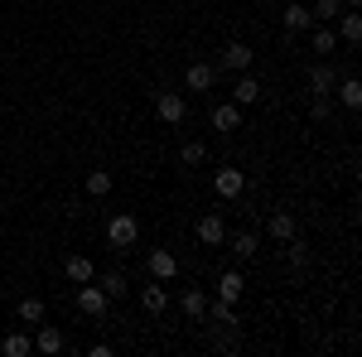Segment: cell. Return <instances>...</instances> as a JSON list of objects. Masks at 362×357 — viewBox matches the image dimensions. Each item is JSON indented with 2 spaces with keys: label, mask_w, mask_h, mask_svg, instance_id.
Masks as SVG:
<instances>
[{
  "label": "cell",
  "mask_w": 362,
  "mask_h": 357,
  "mask_svg": "<svg viewBox=\"0 0 362 357\" xmlns=\"http://www.w3.org/2000/svg\"><path fill=\"white\" fill-rule=\"evenodd\" d=\"M78 309H83L87 319H102V314L112 309V295H107L102 285H92V280H83V285H78Z\"/></svg>",
  "instance_id": "cell-1"
},
{
  "label": "cell",
  "mask_w": 362,
  "mask_h": 357,
  "mask_svg": "<svg viewBox=\"0 0 362 357\" xmlns=\"http://www.w3.org/2000/svg\"><path fill=\"white\" fill-rule=\"evenodd\" d=\"M107 242H112L116 251H131L140 242V222L131 218V213H121V218H112V227H107Z\"/></svg>",
  "instance_id": "cell-2"
},
{
  "label": "cell",
  "mask_w": 362,
  "mask_h": 357,
  "mask_svg": "<svg viewBox=\"0 0 362 357\" xmlns=\"http://www.w3.org/2000/svg\"><path fill=\"white\" fill-rule=\"evenodd\" d=\"M155 111H160V121H169V126H179V121L189 116V102H184L179 92H160V97H155Z\"/></svg>",
  "instance_id": "cell-3"
},
{
  "label": "cell",
  "mask_w": 362,
  "mask_h": 357,
  "mask_svg": "<svg viewBox=\"0 0 362 357\" xmlns=\"http://www.w3.org/2000/svg\"><path fill=\"white\" fill-rule=\"evenodd\" d=\"M218 63H223V68H232V73H247L251 63H256V49L237 39V44H227V49H223V58H218Z\"/></svg>",
  "instance_id": "cell-4"
},
{
  "label": "cell",
  "mask_w": 362,
  "mask_h": 357,
  "mask_svg": "<svg viewBox=\"0 0 362 357\" xmlns=\"http://www.w3.org/2000/svg\"><path fill=\"white\" fill-rule=\"evenodd\" d=\"M198 242H203V247H223V242H227V227H223L218 213H208V218L198 222Z\"/></svg>",
  "instance_id": "cell-5"
},
{
  "label": "cell",
  "mask_w": 362,
  "mask_h": 357,
  "mask_svg": "<svg viewBox=\"0 0 362 357\" xmlns=\"http://www.w3.org/2000/svg\"><path fill=\"white\" fill-rule=\"evenodd\" d=\"M213 83H218V68H213V63H194V68H189V78H184L189 92H208Z\"/></svg>",
  "instance_id": "cell-6"
},
{
  "label": "cell",
  "mask_w": 362,
  "mask_h": 357,
  "mask_svg": "<svg viewBox=\"0 0 362 357\" xmlns=\"http://www.w3.org/2000/svg\"><path fill=\"white\" fill-rule=\"evenodd\" d=\"M208 121H213L218 131H237V126H242V107H237V102H218Z\"/></svg>",
  "instance_id": "cell-7"
},
{
  "label": "cell",
  "mask_w": 362,
  "mask_h": 357,
  "mask_svg": "<svg viewBox=\"0 0 362 357\" xmlns=\"http://www.w3.org/2000/svg\"><path fill=\"white\" fill-rule=\"evenodd\" d=\"M242 290H247V280H242V271H223V275H218V300L237 304V300H242Z\"/></svg>",
  "instance_id": "cell-8"
},
{
  "label": "cell",
  "mask_w": 362,
  "mask_h": 357,
  "mask_svg": "<svg viewBox=\"0 0 362 357\" xmlns=\"http://www.w3.org/2000/svg\"><path fill=\"white\" fill-rule=\"evenodd\" d=\"M309 92H314V97H329V92H334V68H329V63H314V68H309Z\"/></svg>",
  "instance_id": "cell-9"
},
{
  "label": "cell",
  "mask_w": 362,
  "mask_h": 357,
  "mask_svg": "<svg viewBox=\"0 0 362 357\" xmlns=\"http://www.w3.org/2000/svg\"><path fill=\"white\" fill-rule=\"evenodd\" d=\"M280 20H285V29H290V34H305V29L314 25L309 5H285V15H280Z\"/></svg>",
  "instance_id": "cell-10"
},
{
  "label": "cell",
  "mask_w": 362,
  "mask_h": 357,
  "mask_svg": "<svg viewBox=\"0 0 362 357\" xmlns=\"http://www.w3.org/2000/svg\"><path fill=\"white\" fill-rule=\"evenodd\" d=\"M242 189H247L242 169H218V198H237Z\"/></svg>",
  "instance_id": "cell-11"
},
{
  "label": "cell",
  "mask_w": 362,
  "mask_h": 357,
  "mask_svg": "<svg viewBox=\"0 0 362 357\" xmlns=\"http://www.w3.org/2000/svg\"><path fill=\"white\" fill-rule=\"evenodd\" d=\"M140 304H145V314H165V304H169L165 285H140Z\"/></svg>",
  "instance_id": "cell-12"
},
{
  "label": "cell",
  "mask_w": 362,
  "mask_h": 357,
  "mask_svg": "<svg viewBox=\"0 0 362 357\" xmlns=\"http://www.w3.org/2000/svg\"><path fill=\"white\" fill-rule=\"evenodd\" d=\"M232 102H237V107L261 102V83H256V78H237V87H232Z\"/></svg>",
  "instance_id": "cell-13"
},
{
  "label": "cell",
  "mask_w": 362,
  "mask_h": 357,
  "mask_svg": "<svg viewBox=\"0 0 362 357\" xmlns=\"http://www.w3.org/2000/svg\"><path fill=\"white\" fill-rule=\"evenodd\" d=\"M174 271H179L174 251H150V275H155V280H169Z\"/></svg>",
  "instance_id": "cell-14"
},
{
  "label": "cell",
  "mask_w": 362,
  "mask_h": 357,
  "mask_svg": "<svg viewBox=\"0 0 362 357\" xmlns=\"http://www.w3.org/2000/svg\"><path fill=\"white\" fill-rule=\"evenodd\" d=\"M63 275H68V280H73V285H83V280H92V261H87V256H68V261H63Z\"/></svg>",
  "instance_id": "cell-15"
},
{
  "label": "cell",
  "mask_w": 362,
  "mask_h": 357,
  "mask_svg": "<svg viewBox=\"0 0 362 357\" xmlns=\"http://www.w3.org/2000/svg\"><path fill=\"white\" fill-rule=\"evenodd\" d=\"M34 348H39V353H63V333H58L54 324H44L39 338H34Z\"/></svg>",
  "instance_id": "cell-16"
},
{
  "label": "cell",
  "mask_w": 362,
  "mask_h": 357,
  "mask_svg": "<svg viewBox=\"0 0 362 357\" xmlns=\"http://www.w3.org/2000/svg\"><path fill=\"white\" fill-rule=\"evenodd\" d=\"M0 353H5V357H29V353H34V343H29L25 333H5V343H0Z\"/></svg>",
  "instance_id": "cell-17"
},
{
  "label": "cell",
  "mask_w": 362,
  "mask_h": 357,
  "mask_svg": "<svg viewBox=\"0 0 362 357\" xmlns=\"http://www.w3.org/2000/svg\"><path fill=\"white\" fill-rule=\"evenodd\" d=\"M338 102H343V107H362V83L358 78H343V83H338Z\"/></svg>",
  "instance_id": "cell-18"
},
{
  "label": "cell",
  "mask_w": 362,
  "mask_h": 357,
  "mask_svg": "<svg viewBox=\"0 0 362 357\" xmlns=\"http://www.w3.org/2000/svg\"><path fill=\"white\" fill-rule=\"evenodd\" d=\"M271 237H276V242H290V237H295V218H290V213H271Z\"/></svg>",
  "instance_id": "cell-19"
},
{
  "label": "cell",
  "mask_w": 362,
  "mask_h": 357,
  "mask_svg": "<svg viewBox=\"0 0 362 357\" xmlns=\"http://www.w3.org/2000/svg\"><path fill=\"white\" fill-rule=\"evenodd\" d=\"M87 193H92V198H107V193H112V174H107V169H92V174H87Z\"/></svg>",
  "instance_id": "cell-20"
},
{
  "label": "cell",
  "mask_w": 362,
  "mask_h": 357,
  "mask_svg": "<svg viewBox=\"0 0 362 357\" xmlns=\"http://www.w3.org/2000/svg\"><path fill=\"white\" fill-rule=\"evenodd\" d=\"M203 160H208V150H203V140H189V145H179V165H203Z\"/></svg>",
  "instance_id": "cell-21"
},
{
  "label": "cell",
  "mask_w": 362,
  "mask_h": 357,
  "mask_svg": "<svg viewBox=\"0 0 362 357\" xmlns=\"http://www.w3.org/2000/svg\"><path fill=\"white\" fill-rule=\"evenodd\" d=\"M20 324H44V300H20Z\"/></svg>",
  "instance_id": "cell-22"
},
{
  "label": "cell",
  "mask_w": 362,
  "mask_h": 357,
  "mask_svg": "<svg viewBox=\"0 0 362 357\" xmlns=\"http://www.w3.org/2000/svg\"><path fill=\"white\" fill-rule=\"evenodd\" d=\"M232 256H237V261H251V256H256V237H251V232H237V237H232Z\"/></svg>",
  "instance_id": "cell-23"
},
{
  "label": "cell",
  "mask_w": 362,
  "mask_h": 357,
  "mask_svg": "<svg viewBox=\"0 0 362 357\" xmlns=\"http://www.w3.org/2000/svg\"><path fill=\"white\" fill-rule=\"evenodd\" d=\"M285 261H290V271H305V266H309V251L290 237V242H285Z\"/></svg>",
  "instance_id": "cell-24"
},
{
  "label": "cell",
  "mask_w": 362,
  "mask_h": 357,
  "mask_svg": "<svg viewBox=\"0 0 362 357\" xmlns=\"http://www.w3.org/2000/svg\"><path fill=\"white\" fill-rule=\"evenodd\" d=\"M213 324H218V329H237V314H232L227 300H213Z\"/></svg>",
  "instance_id": "cell-25"
},
{
  "label": "cell",
  "mask_w": 362,
  "mask_h": 357,
  "mask_svg": "<svg viewBox=\"0 0 362 357\" xmlns=\"http://www.w3.org/2000/svg\"><path fill=\"white\" fill-rule=\"evenodd\" d=\"M203 309H208L203 290H184V314H189V319H203Z\"/></svg>",
  "instance_id": "cell-26"
},
{
  "label": "cell",
  "mask_w": 362,
  "mask_h": 357,
  "mask_svg": "<svg viewBox=\"0 0 362 357\" xmlns=\"http://www.w3.org/2000/svg\"><path fill=\"white\" fill-rule=\"evenodd\" d=\"M102 290H107V295L116 300V295H126L131 285H126V275H121V271H107V275H102Z\"/></svg>",
  "instance_id": "cell-27"
},
{
  "label": "cell",
  "mask_w": 362,
  "mask_h": 357,
  "mask_svg": "<svg viewBox=\"0 0 362 357\" xmlns=\"http://www.w3.org/2000/svg\"><path fill=\"white\" fill-rule=\"evenodd\" d=\"M343 39H348V44H362V15H343Z\"/></svg>",
  "instance_id": "cell-28"
},
{
  "label": "cell",
  "mask_w": 362,
  "mask_h": 357,
  "mask_svg": "<svg viewBox=\"0 0 362 357\" xmlns=\"http://www.w3.org/2000/svg\"><path fill=\"white\" fill-rule=\"evenodd\" d=\"M309 15H314V20H338V15H343V5H338V0H319Z\"/></svg>",
  "instance_id": "cell-29"
},
{
  "label": "cell",
  "mask_w": 362,
  "mask_h": 357,
  "mask_svg": "<svg viewBox=\"0 0 362 357\" xmlns=\"http://www.w3.org/2000/svg\"><path fill=\"white\" fill-rule=\"evenodd\" d=\"M314 54H334V29H314Z\"/></svg>",
  "instance_id": "cell-30"
},
{
  "label": "cell",
  "mask_w": 362,
  "mask_h": 357,
  "mask_svg": "<svg viewBox=\"0 0 362 357\" xmlns=\"http://www.w3.org/2000/svg\"><path fill=\"white\" fill-rule=\"evenodd\" d=\"M309 116H314V121H329V116H334V102H329V97H314Z\"/></svg>",
  "instance_id": "cell-31"
},
{
  "label": "cell",
  "mask_w": 362,
  "mask_h": 357,
  "mask_svg": "<svg viewBox=\"0 0 362 357\" xmlns=\"http://www.w3.org/2000/svg\"><path fill=\"white\" fill-rule=\"evenodd\" d=\"M348 5H353V10H358V0H348Z\"/></svg>",
  "instance_id": "cell-32"
}]
</instances>
